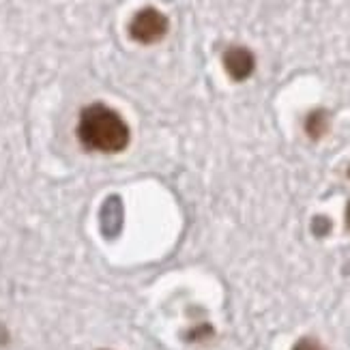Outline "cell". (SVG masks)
Instances as JSON below:
<instances>
[{"label": "cell", "instance_id": "obj_5", "mask_svg": "<svg viewBox=\"0 0 350 350\" xmlns=\"http://www.w3.org/2000/svg\"><path fill=\"white\" fill-rule=\"evenodd\" d=\"M295 350H325V346L314 338H303L297 342Z\"/></svg>", "mask_w": 350, "mask_h": 350}, {"label": "cell", "instance_id": "obj_1", "mask_svg": "<svg viewBox=\"0 0 350 350\" xmlns=\"http://www.w3.org/2000/svg\"><path fill=\"white\" fill-rule=\"evenodd\" d=\"M78 138L84 148L110 155L127 148L131 133L123 116L116 110L103 103H93L80 114Z\"/></svg>", "mask_w": 350, "mask_h": 350}, {"label": "cell", "instance_id": "obj_6", "mask_svg": "<svg viewBox=\"0 0 350 350\" xmlns=\"http://www.w3.org/2000/svg\"><path fill=\"white\" fill-rule=\"evenodd\" d=\"M346 219H348V226H350V204H348V211H346Z\"/></svg>", "mask_w": 350, "mask_h": 350}, {"label": "cell", "instance_id": "obj_4", "mask_svg": "<svg viewBox=\"0 0 350 350\" xmlns=\"http://www.w3.org/2000/svg\"><path fill=\"white\" fill-rule=\"evenodd\" d=\"M306 131L312 140H321L323 135L329 131V114L325 110H316L308 116L306 120Z\"/></svg>", "mask_w": 350, "mask_h": 350}, {"label": "cell", "instance_id": "obj_7", "mask_svg": "<svg viewBox=\"0 0 350 350\" xmlns=\"http://www.w3.org/2000/svg\"><path fill=\"white\" fill-rule=\"evenodd\" d=\"M348 174H350V172H348Z\"/></svg>", "mask_w": 350, "mask_h": 350}, {"label": "cell", "instance_id": "obj_2", "mask_svg": "<svg viewBox=\"0 0 350 350\" xmlns=\"http://www.w3.org/2000/svg\"><path fill=\"white\" fill-rule=\"evenodd\" d=\"M165 33H168V18L153 7L140 9L129 24V35L138 43H155Z\"/></svg>", "mask_w": 350, "mask_h": 350}, {"label": "cell", "instance_id": "obj_3", "mask_svg": "<svg viewBox=\"0 0 350 350\" xmlns=\"http://www.w3.org/2000/svg\"><path fill=\"white\" fill-rule=\"evenodd\" d=\"M224 67H226L228 75H230L232 80L243 82V80H247L250 75L254 73L256 58H254V54L247 48L234 45V48H230L224 54Z\"/></svg>", "mask_w": 350, "mask_h": 350}]
</instances>
